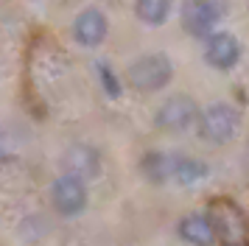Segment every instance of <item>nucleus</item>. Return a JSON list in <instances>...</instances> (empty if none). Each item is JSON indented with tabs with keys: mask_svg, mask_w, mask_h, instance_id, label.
<instances>
[{
	"mask_svg": "<svg viewBox=\"0 0 249 246\" xmlns=\"http://www.w3.org/2000/svg\"><path fill=\"white\" fill-rule=\"evenodd\" d=\"M238 129H241V112L227 104V101H213L199 112L196 121V134L202 143L210 145H227L230 140H235Z\"/></svg>",
	"mask_w": 249,
	"mask_h": 246,
	"instance_id": "f03ea898",
	"label": "nucleus"
},
{
	"mask_svg": "<svg viewBox=\"0 0 249 246\" xmlns=\"http://www.w3.org/2000/svg\"><path fill=\"white\" fill-rule=\"evenodd\" d=\"M90 204V190L87 182L70 174H59L51 182V207L62 215V218H79Z\"/></svg>",
	"mask_w": 249,
	"mask_h": 246,
	"instance_id": "423d86ee",
	"label": "nucleus"
},
{
	"mask_svg": "<svg viewBox=\"0 0 249 246\" xmlns=\"http://www.w3.org/2000/svg\"><path fill=\"white\" fill-rule=\"evenodd\" d=\"M230 14V0H185L179 9L182 31L193 39H207Z\"/></svg>",
	"mask_w": 249,
	"mask_h": 246,
	"instance_id": "20e7f679",
	"label": "nucleus"
},
{
	"mask_svg": "<svg viewBox=\"0 0 249 246\" xmlns=\"http://www.w3.org/2000/svg\"><path fill=\"white\" fill-rule=\"evenodd\" d=\"M101 154L90 143H73L62 157V174L79 176L81 182H92L101 176Z\"/></svg>",
	"mask_w": 249,
	"mask_h": 246,
	"instance_id": "1a4fd4ad",
	"label": "nucleus"
},
{
	"mask_svg": "<svg viewBox=\"0 0 249 246\" xmlns=\"http://www.w3.org/2000/svg\"><path fill=\"white\" fill-rule=\"evenodd\" d=\"M199 112H202V106H199L196 98L188 95V92L168 95V98L157 106V112H154V129H160V132H165V134L188 132L191 126H196Z\"/></svg>",
	"mask_w": 249,
	"mask_h": 246,
	"instance_id": "39448f33",
	"label": "nucleus"
},
{
	"mask_svg": "<svg viewBox=\"0 0 249 246\" xmlns=\"http://www.w3.org/2000/svg\"><path fill=\"white\" fill-rule=\"evenodd\" d=\"M95 76H98V81H101V89H104V95L107 98H121V78L115 76V70L107 62H95Z\"/></svg>",
	"mask_w": 249,
	"mask_h": 246,
	"instance_id": "4468645a",
	"label": "nucleus"
},
{
	"mask_svg": "<svg viewBox=\"0 0 249 246\" xmlns=\"http://www.w3.org/2000/svg\"><path fill=\"white\" fill-rule=\"evenodd\" d=\"M177 235L191 246H215L218 244L215 232H213V224L207 221L204 212H188V215H182L179 224H177Z\"/></svg>",
	"mask_w": 249,
	"mask_h": 246,
	"instance_id": "9d476101",
	"label": "nucleus"
},
{
	"mask_svg": "<svg viewBox=\"0 0 249 246\" xmlns=\"http://www.w3.org/2000/svg\"><path fill=\"white\" fill-rule=\"evenodd\" d=\"M174 11V0H135V17L148 28L165 25Z\"/></svg>",
	"mask_w": 249,
	"mask_h": 246,
	"instance_id": "ddd939ff",
	"label": "nucleus"
},
{
	"mask_svg": "<svg viewBox=\"0 0 249 246\" xmlns=\"http://www.w3.org/2000/svg\"><path fill=\"white\" fill-rule=\"evenodd\" d=\"M174 159L177 151H146L140 157V174L151 185H168L174 182Z\"/></svg>",
	"mask_w": 249,
	"mask_h": 246,
	"instance_id": "9b49d317",
	"label": "nucleus"
},
{
	"mask_svg": "<svg viewBox=\"0 0 249 246\" xmlns=\"http://www.w3.org/2000/svg\"><path fill=\"white\" fill-rule=\"evenodd\" d=\"M70 36H73V42L79 45V48H87V51L101 48L107 42V36H109V17L98 6H87V9H81L73 17Z\"/></svg>",
	"mask_w": 249,
	"mask_h": 246,
	"instance_id": "6e6552de",
	"label": "nucleus"
},
{
	"mask_svg": "<svg viewBox=\"0 0 249 246\" xmlns=\"http://www.w3.org/2000/svg\"><path fill=\"white\" fill-rule=\"evenodd\" d=\"M207 174H210V165H207L204 159L177 151V159H174V185L193 188V185H199L202 179H207Z\"/></svg>",
	"mask_w": 249,
	"mask_h": 246,
	"instance_id": "f8f14e48",
	"label": "nucleus"
},
{
	"mask_svg": "<svg viewBox=\"0 0 249 246\" xmlns=\"http://www.w3.org/2000/svg\"><path fill=\"white\" fill-rule=\"evenodd\" d=\"M207 221L213 224L215 241L224 246H249V218L232 199L218 196L207 204Z\"/></svg>",
	"mask_w": 249,
	"mask_h": 246,
	"instance_id": "f257e3e1",
	"label": "nucleus"
},
{
	"mask_svg": "<svg viewBox=\"0 0 249 246\" xmlns=\"http://www.w3.org/2000/svg\"><path fill=\"white\" fill-rule=\"evenodd\" d=\"M174 78V62L168 53L154 51V53L137 56L132 65L126 67V84L137 92H160L165 89Z\"/></svg>",
	"mask_w": 249,
	"mask_h": 246,
	"instance_id": "7ed1b4c3",
	"label": "nucleus"
},
{
	"mask_svg": "<svg viewBox=\"0 0 249 246\" xmlns=\"http://www.w3.org/2000/svg\"><path fill=\"white\" fill-rule=\"evenodd\" d=\"M202 59L210 70H218V73H230L235 70L241 56H244V48L238 42L235 34L230 31H213L207 39H202Z\"/></svg>",
	"mask_w": 249,
	"mask_h": 246,
	"instance_id": "0eeeda50",
	"label": "nucleus"
}]
</instances>
